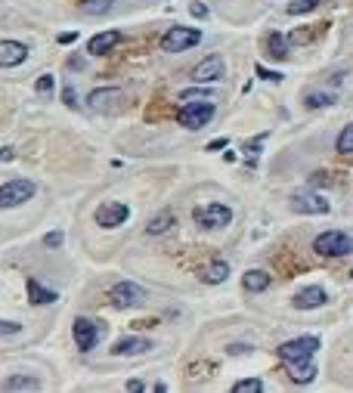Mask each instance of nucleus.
<instances>
[{
    "mask_svg": "<svg viewBox=\"0 0 353 393\" xmlns=\"http://www.w3.org/2000/svg\"><path fill=\"white\" fill-rule=\"evenodd\" d=\"M226 276H230V263L226 261H214L202 270V282H208V285H221V282H226Z\"/></svg>",
    "mask_w": 353,
    "mask_h": 393,
    "instance_id": "nucleus-20",
    "label": "nucleus"
},
{
    "mask_svg": "<svg viewBox=\"0 0 353 393\" xmlns=\"http://www.w3.org/2000/svg\"><path fill=\"white\" fill-rule=\"evenodd\" d=\"M174 223H177V220H174V214H171V211H159V214H155L146 223V232L149 235H161V232H168Z\"/></svg>",
    "mask_w": 353,
    "mask_h": 393,
    "instance_id": "nucleus-22",
    "label": "nucleus"
},
{
    "mask_svg": "<svg viewBox=\"0 0 353 393\" xmlns=\"http://www.w3.org/2000/svg\"><path fill=\"white\" fill-rule=\"evenodd\" d=\"M68 68H84V59L81 56H72V59H68Z\"/></svg>",
    "mask_w": 353,
    "mask_h": 393,
    "instance_id": "nucleus-39",
    "label": "nucleus"
},
{
    "mask_svg": "<svg viewBox=\"0 0 353 393\" xmlns=\"http://www.w3.org/2000/svg\"><path fill=\"white\" fill-rule=\"evenodd\" d=\"M72 335H75L78 350H93V347L99 344V335H103V328H99L93 319L78 316V319H75V325H72Z\"/></svg>",
    "mask_w": 353,
    "mask_h": 393,
    "instance_id": "nucleus-9",
    "label": "nucleus"
},
{
    "mask_svg": "<svg viewBox=\"0 0 353 393\" xmlns=\"http://www.w3.org/2000/svg\"><path fill=\"white\" fill-rule=\"evenodd\" d=\"M112 4L115 0H84L81 10H84V15H106L112 10Z\"/></svg>",
    "mask_w": 353,
    "mask_h": 393,
    "instance_id": "nucleus-25",
    "label": "nucleus"
},
{
    "mask_svg": "<svg viewBox=\"0 0 353 393\" xmlns=\"http://www.w3.org/2000/svg\"><path fill=\"white\" fill-rule=\"evenodd\" d=\"M335 149H338L341 155H350L353 152V121L338 133V143H335Z\"/></svg>",
    "mask_w": 353,
    "mask_h": 393,
    "instance_id": "nucleus-26",
    "label": "nucleus"
},
{
    "mask_svg": "<svg viewBox=\"0 0 353 393\" xmlns=\"http://www.w3.org/2000/svg\"><path fill=\"white\" fill-rule=\"evenodd\" d=\"M0 335H19V322H0Z\"/></svg>",
    "mask_w": 353,
    "mask_h": 393,
    "instance_id": "nucleus-35",
    "label": "nucleus"
},
{
    "mask_svg": "<svg viewBox=\"0 0 353 393\" xmlns=\"http://www.w3.org/2000/svg\"><path fill=\"white\" fill-rule=\"evenodd\" d=\"M62 242H66V235H62V232H47V235H44V245H47V248H59Z\"/></svg>",
    "mask_w": 353,
    "mask_h": 393,
    "instance_id": "nucleus-32",
    "label": "nucleus"
},
{
    "mask_svg": "<svg viewBox=\"0 0 353 393\" xmlns=\"http://www.w3.org/2000/svg\"><path fill=\"white\" fill-rule=\"evenodd\" d=\"M180 99H183V102H190V99H211V90H205V87L199 84V87H192V90H183V93H180Z\"/></svg>",
    "mask_w": 353,
    "mask_h": 393,
    "instance_id": "nucleus-30",
    "label": "nucleus"
},
{
    "mask_svg": "<svg viewBox=\"0 0 353 393\" xmlns=\"http://www.w3.org/2000/svg\"><path fill=\"white\" fill-rule=\"evenodd\" d=\"M28 59V46L19 41H0V68H16Z\"/></svg>",
    "mask_w": 353,
    "mask_h": 393,
    "instance_id": "nucleus-12",
    "label": "nucleus"
},
{
    "mask_svg": "<svg viewBox=\"0 0 353 393\" xmlns=\"http://www.w3.org/2000/svg\"><path fill=\"white\" fill-rule=\"evenodd\" d=\"M328 301V294H326V288L323 285H307V288H301V292L295 294V306L297 310H316V306H323Z\"/></svg>",
    "mask_w": 353,
    "mask_h": 393,
    "instance_id": "nucleus-14",
    "label": "nucleus"
},
{
    "mask_svg": "<svg viewBox=\"0 0 353 393\" xmlns=\"http://www.w3.org/2000/svg\"><path fill=\"white\" fill-rule=\"evenodd\" d=\"M292 208L297 214H328V201L316 192H297L292 199Z\"/></svg>",
    "mask_w": 353,
    "mask_h": 393,
    "instance_id": "nucleus-11",
    "label": "nucleus"
},
{
    "mask_svg": "<svg viewBox=\"0 0 353 393\" xmlns=\"http://www.w3.org/2000/svg\"><path fill=\"white\" fill-rule=\"evenodd\" d=\"M254 72H257V77H264V81H273V84H279V81H282V75H279V72H270V68H264V66H257Z\"/></svg>",
    "mask_w": 353,
    "mask_h": 393,
    "instance_id": "nucleus-31",
    "label": "nucleus"
},
{
    "mask_svg": "<svg viewBox=\"0 0 353 393\" xmlns=\"http://www.w3.org/2000/svg\"><path fill=\"white\" fill-rule=\"evenodd\" d=\"M78 41V31H66V35H59V44H75Z\"/></svg>",
    "mask_w": 353,
    "mask_h": 393,
    "instance_id": "nucleus-38",
    "label": "nucleus"
},
{
    "mask_svg": "<svg viewBox=\"0 0 353 393\" xmlns=\"http://www.w3.org/2000/svg\"><path fill=\"white\" fill-rule=\"evenodd\" d=\"M143 301H146V292L140 285H133V282H115L109 288V304L115 310H133V306H140Z\"/></svg>",
    "mask_w": 353,
    "mask_h": 393,
    "instance_id": "nucleus-6",
    "label": "nucleus"
},
{
    "mask_svg": "<svg viewBox=\"0 0 353 393\" xmlns=\"http://www.w3.org/2000/svg\"><path fill=\"white\" fill-rule=\"evenodd\" d=\"M270 282H273V276H270V273H264V270H248L245 276H242V285H245V292H251V294L266 292V288H270Z\"/></svg>",
    "mask_w": 353,
    "mask_h": 393,
    "instance_id": "nucleus-17",
    "label": "nucleus"
},
{
    "mask_svg": "<svg viewBox=\"0 0 353 393\" xmlns=\"http://www.w3.org/2000/svg\"><path fill=\"white\" fill-rule=\"evenodd\" d=\"M313 251L323 254V257H344V254H350L353 251V239L347 232H341V230H328V232L313 239Z\"/></svg>",
    "mask_w": 353,
    "mask_h": 393,
    "instance_id": "nucleus-4",
    "label": "nucleus"
},
{
    "mask_svg": "<svg viewBox=\"0 0 353 393\" xmlns=\"http://www.w3.org/2000/svg\"><path fill=\"white\" fill-rule=\"evenodd\" d=\"M319 4H323V0H295V4H288V13H292V15H304V13H313Z\"/></svg>",
    "mask_w": 353,
    "mask_h": 393,
    "instance_id": "nucleus-28",
    "label": "nucleus"
},
{
    "mask_svg": "<svg viewBox=\"0 0 353 393\" xmlns=\"http://www.w3.org/2000/svg\"><path fill=\"white\" fill-rule=\"evenodd\" d=\"M41 387V381L35 378V375H10L4 384H0V390L6 393H16V390H37Z\"/></svg>",
    "mask_w": 353,
    "mask_h": 393,
    "instance_id": "nucleus-19",
    "label": "nucleus"
},
{
    "mask_svg": "<svg viewBox=\"0 0 353 393\" xmlns=\"http://www.w3.org/2000/svg\"><path fill=\"white\" fill-rule=\"evenodd\" d=\"M202 41V31L199 28H186V25H174L164 31L161 37V50L164 53H183L190 50V46H195Z\"/></svg>",
    "mask_w": 353,
    "mask_h": 393,
    "instance_id": "nucleus-5",
    "label": "nucleus"
},
{
    "mask_svg": "<svg viewBox=\"0 0 353 393\" xmlns=\"http://www.w3.org/2000/svg\"><path fill=\"white\" fill-rule=\"evenodd\" d=\"M319 350V337L316 335H304V337H292V341L279 344V359L282 363H310Z\"/></svg>",
    "mask_w": 353,
    "mask_h": 393,
    "instance_id": "nucleus-1",
    "label": "nucleus"
},
{
    "mask_svg": "<svg viewBox=\"0 0 353 393\" xmlns=\"http://www.w3.org/2000/svg\"><path fill=\"white\" fill-rule=\"evenodd\" d=\"M214 102L211 99H190L183 108H180V115H177V121H180V127H186V130H202V127H208V121L214 118Z\"/></svg>",
    "mask_w": 353,
    "mask_h": 393,
    "instance_id": "nucleus-2",
    "label": "nucleus"
},
{
    "mask_svg": "<svg viewBox=\"0 0 353 393\" xmlns=\"http://www.w3.org/2000/svg\"><path fill=\"white\" fill-rule=\"evenodd\" d=\"M226 146H230V139H226V137H217L214 143H208V152H217V149H226Z\"/></svg>",
    "mask_w": 353,
    "mask_h": 393,
    "instance_id": "nucleus-37",
    "label": "nucleus"
},
{
    "mask_svg": "<svg viewBox=\"0 0 353 393\" xmlns=\"http://www.w3.org/2000/svg\"><path fill=\"white\" fill-rule=\"evenodd\" d=\"M62 99H66V106H78V96H75V87L72 84H68V87H62Z\"/></svg>",
    "mask_w": 353,
    "mask_h": 393,
    "instance_id": "nucleus-33",
    "label": "nucleus"
},
{
    "mask_svg": "<svg viewBox=\"0 0 353 393\" xmlns=\"http://www.w3.org/2000/svg\"><path fill=\"white\" fill-rule=\"evenodd\" d=\"M37 90H41V93H50V90H53V75H41V81H37Z\"/></svg>",
    "mask_w": 353,
    "mask_h": 393,
    "instance_id": "nucleus-34",
    "label": "nucleus"
},
{
    "mask_svg": "<svg viewBox=\"0 0 353 393\" xmlns=\"http://www.w3.org/2000/svg\"><path fill=\"white\" fill-rule=\"evenodd\" d=\"M226 75V66H223V56H208V59H202L199 66L192 68V81L195 84H214V81H221V77Z\"/></svg>",
    "mask_w": 353,
    "mask_h": 393,
    "instance_id": "nucleus-10",
    "label": "nucleus"
},
{
    "mask_svg": "<svg viewBox=\"0 0 353 393\" xmlns=\"http://www.w3.org/2000/svg\"><path fill=\"white\" fill-rule=\"evenodd\" d=\"M128 390H143V381H128Z\"/></svg>",
    "mask_w": 353,
    "mask_h": 393,
    "instance_id": "nucleus-41",
    "label": "nucleus"
},
{
    "mask_svg": "<svg viewBox=\"0 0 353 393\" xmlns=\"http://www.w3.org/2000/svg\"><path fill=\"white\" fill-rule=\"evenodd\" d=\"M266 50H270V56L282 62V59H288V41L279 35V31H273L270 37H266Z\"/></svg>",
    "mask_w": 353,
    "mask_h": 393,
    "instance_id": "nucleus-23",
    "label": "nucleus"
},
{
    "mask_svg": "<svg viewBox=\"0 0 353 393\" xmlns=\"http://www.w3.org/2000/svg\"><path fill=\"white\" fill-rule=\"evenodd\" d=\"M121 99H124V93L118 87H97V90H90V96H87V102L93 108H115Z\"/></svg>",
    "mask_w": 353,
    "mask_h": 393,
    "instance_id": "nucleus-16",
    "label": "nucleus"
},
{
    "mask_svg": "<svg viewBox=\"0 0 353 393\" xmlns=\"http://www.w3.org/2000/svg\"><path fill=\"white\" fill-rule=\"evenodd\" d=\"M118 44H121V31H99V35H93L87 41V53L90 56H106Z\"/></svg>",
    "mask_w": 353,
    "mask_h": 393,
    "instance_id": "nucleus-13",
    "label": "nucleus"
},
{
    "mask_svg": "<svg viewBox=\"0 0 353 393\" xmlns=\"http://www.w3.org/2000/svg\"><path fill=\"white\" fill-rule=\"evenodd\" d=\"M192 220L202 230H223L233 220V208H226L221 201H208V204H202V208L192 211Z\"/></svg>",
    "mask_w": 353,
    "mask_h": 393,
    "instance_id": "nucleus-3",
    "label": "nucleus"
},
{
    "mask_svg": "<svg viewBox=\"0 0 353 393\" xmlns=\"http://www.w3.org/2000/svg\"><path fill=\"white\" fill-rule=\"evenodd\" d=\"M28 297H31V304H56L59 301V294L56 292H50V288H44L41 285V282H37V279H28Z\"/></svg>",
    "mask_w": 353,
    "mask_h": 393,
    "instance_id": "nucleus-21",
    "label": "nucleus"
},
{
    "mask_svg": "<svg viewBox=\"0 0 353 393\" xmlns=\"http://www.w3.org/2000/svg\"><path fill=\"white\" fill-rule=\"evenodd\" d=\"M288 368V378H292L295 384H310L313 378H316V366H313V359L310 363H285Z\"/></svg>",
    "mask_w": 353,
    "mask_h": 393,
    "instance_id": "nucleus-18",
    "label": "nucleus"
},
{
    "mask_svg": "<svg viewBox=\"0 0 353 393\" xmlns=\"http://www.w3.org/2000/svg\"><path fill=\"white\" fill-rule=\"evenodd\" d=\"M13 158V149L6 146V149H0V161H10Z\"/></svg>",
    "mask_w": 353,
    "mask_h": 393,
    "instance_id": "nucleus-40",
    "label": "nucleus"
},
{
    "mask_svg": "<svg viewBox=\"0 0 353 393\" xmlns=\"http://www.w3.org/2000/svg\"><path fill=\"white\" fill-rule=\"evenodd\" d=\"M190 13L195 15V19H205V15H208V6H205V4H192Z\"/></svg>",
    "mask_w": 353,
    "mask_h": 393,
    "instance_id": "nucleus-36",
    "label": "nucleus"
},
{
    "mask_svg": "<svg viewBox=\"0 0 353 393\" xmlns=\"http://www.w3.org/2000/svg\"><path fill=\"white\" fill-rule=\"evenodd\" d=\"M264 139H266V133H261V137H254V139H248V143H245V155H251V164H254V158L261 155Z\"/></svg>",
    "mask_w": 353,
    "mask_h": 393,
    "instance_id": "nucleus-29",
    "label": "nucleus"
},
{
    "mask_svg": "<svg viewBox=\"0 0 353 393\" xmlns=\"http://www.w3.org/2000/svg\"><path fill=\"white\" fill-rule=\"evenodd\" d=\"M152 350V341L149 337H121V341L112 347L115 356H143V353Z\"/></svg>",
    "mask_w": 353,
    "mask_h": 393,
    "instance_id": "nucleus-15",
    "label": "nucleus"
},
{
    "mask_svg": "<svg viewBox=\"0 0 353 393\" xmlns=\"http://www.w3.org/2000/svg\"><path fill=\"white\" fill-rule=\"evenodd\" d=\"M31 195H35V183L31 180H10V183L0 186V211L19 208V204L31 201Z\"/></svg>",
    "mask_w": 353,
    "mask_h": 393,
    "instance_id": "nucleus-7",
    "label": "nucleus"
},
{
    "mask_svg": "<svg viewBox=\"0 0 353 393\" xmlns=\"http://www.w3.org/2000/svg\"><path fill=\"white\" fill-rule=\"evenodd\" d=\"M128 217H130V208L121 201H103L97 208V214H93V220H97L103 230H115V226L128 223Z\"/></svg>",
    "mask_w": 353,
    "mask_h": 393,
    "instance_id": "nucleus-8",
    "label": "nucleus"
},
{
    "mask_svg": "<svg viewBox=\"0 0 353 393\" xmlns=\"http://www.w3.org/2000/svg\"><path fill=\"white\" fill-rule=\"evenodd\" d=\"M335 102V93H326V90H310L307 96H304V106L307 108H326Z\"/></svg>",
    "mask_w": 353,
    "mask_h": 393,
    "instance_id": "nucleus-24",
    "label": "nucleus"
},
{
    "mask_svg": "<svg viewBox=\"0 0 353 393\" xmlns=\"http://www.w3.org/2000/svg\"><path fill=\"white\" fill-rule=\"evenodd\" d=\"M261 390H264L261 378H245V381H235L233 384V393H261Z\"/></svg>",
    "mask_w": 353,
    "mask_h": 393,
    "instance_id": "nucleus-27",
    "label": "nucleus"
}]
</instances>
